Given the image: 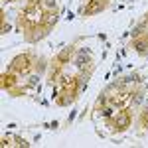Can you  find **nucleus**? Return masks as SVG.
Instances as JSON below:
<instances>
[{
    "instance_id": "f257e3e1",
    "label": "nucleus",
    "mask_w": 148,
    "mask_h": 148,
    "mask_svg": "<svg viewBox=\"0 0 148 148\" xmlns=\"http://www.w3.org/2000/svg\"><path fill=\"white\" fill-rule=\"evenodd\" d=\"M56 2L53 0H28L20 12V28L26 32L28 42H36L56 24Z\"/></svg>"
},
{
    "instance_id": "f03ea898",
    "label": "nucleus",
    "mask_w": 148,
    "mask_h": 148,
    "mask_svg": "<svg viewBox=\"0 0 148 148\" xmlns=\"http://www.w3.org/2000/svg\"><path fill=\"white\" fill-rule=\"evenodd\" d=\"M132 47L138 53H148V16L144 18V22L134 30V40H132Z\"/></svg>"
},
{
    "instance_id": "7ed1b4c3",
    "label": "nucleus",
    "mask_w": 148,
    "mask_h": 148,
    "mask_svg": "<svg viewBox=\"0 0 148 148\" xmlns=\"http://www.w3.org/2000/svg\"><path fill=\"white\" fill-rule=\"evenodd\" d=\"M2 146H28V142L24 138H18V136H12V134H6L2 138Z\"/></svg>"
},
{
    "instance_id": "20e7f679",
    "label": "nucleus",
    "mask_w": 148,
    "mask_h": 148,
    "mask_svg": "<svg viewBox=\"0 0 148 148\" xmlns=\"http://www.w3.org/2000/svg\"><path fill=\"white\" fill-rule=\"evenodd\" d=\"M8 2H12V0H8Z\"/></svg>"
}]
</instances>
